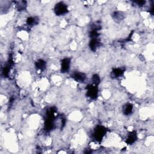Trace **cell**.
I'll return each mask as SVG.
<instances>
[{"instance_id": "cell-3", "label": "cell", "mask_w": 154, "mask_h": 154, "mask_svg": "<svg viewBox=\"0 0 154 154\" xmlns=\"http://www.w3.org/2000/svg\"><path fill=\"white\" fill-rule=\"evenodd\" d=\"M87 96L91 100H96L98 96V89L97 85L94 84L89 85L87 88Z\"/></svg>"}, {"instance_id": "cell-7", "label": "cell", "mask_w": 154, "mask_h": 154, "mask_svg": "<svg viewBox=\"0 0 154 154\" xmlns=\"http://www.w3.org/2000/svg\"><path fill=\"white\" fill-rule=\"evenodd\" d=\"M101 45V43L99 39L98 38H93L91 39L90 42L89 43V46L92 51H95L96 49L99 48Z\"/></svg>"}, {"instance_id": "cell-1", "label": "cell", "mask_w": 154, "mask_h": 154, "mask_svg": "<svg viewBox=\"0 0 154 154\" xmlns=\"http://www.w3.org/2000/svg\"><path fill=\"white\" fill-rule=\"evenodd\" d=\"M107 133V128L103 126L98 125L94 129L93 137L96 141H101Z\"/></svg>"}, {"instance_id": "cell-8", "label": "cell", "mask_w": 154, "mask_h": 154, "mask_svg": "<svg viewBox=\"0 0 154 154\" xmlns=\"http://www.w3.org/2000/svg\"><path fill=\"white\" fill-rule=\"evenodd\" d=\"M123 113L125 115H130L133 112V106L131 104L128 103L123 107Z\"/></svg>"}, {"instance_id": "cell-14", "label": "cell", "mask_w": 154, "mask_h": 154, "mask_svg": "<svg viewBox=\"0 0 154 154\" xmlns=\"http://www.w3.org/2000/svg\"><path fill=\"white\" fill-rule=\"evenodd\" d=\"M25 3H26L25 1L18 2V3L16 4L17 9H18V10H20V11L24 10V9H26V6H27V5Z\"/></svg>"}, {"instance_id": "cell-2", "label": "cell", "mask_w": 154, "mask_h": 154, "mask_svg": "<svg viewBox=\"0 0 154 154\" xmlns=\"http://www.w3.org/2000/svg\"><path fill=\"white\" fill-rule=\"evenodd\" d=\"M54 12L58 16L64 15L68 12V7L63 2H59L55 5Z\"/></svg>"}, {"instance_id": "cell-15", "label": "cell", "mask_w": 154, "mask_h": 154, "mask_svg": "<svg viewBox=\"0 0 154 154\" xmlns=\"http://www.w3.org/2000/svg\"><path fill=\"white\" fill-rule=\"evenodd\" d=\"M134 3L135 4H137V5H139V6H142L144 4H145L146 1H134Z\"/></svg>"}, {"instance_id": "cell-4", "label": "cell", "mask_w": 154, "mask_h": 154, "mask_svg": "<svg viewBox=\"0 0 154 154\" xmlns=\"http://www.w3.org/2000/svg\"><path fill=\"white\" fill-rule=\"evenodd\" d=\"M71 60L69 58H65L61 62V72L67 73L69 71Z\"/></svg>"}, {"instance_id": "cell-10", "label": "cell", "mask_w": 154, "mask_h": 154, "mask_svg": "<svg viewBox=\"0 0 154 154\" xmlns=\"http://www.w3.org/2000/svg\"><path fill=\"white\" fill-rule=\"evenodd\" d=\"M124 73V70L122 68H114L112 72V75L114 78L121 77Z\"/></svg>"}, {"instance_id": "cell-11", "label": "cell", "mask_w": 154, "mask_h": 154, "mask_svg": "<svg viewBox=\"0 0 154 154\" xmlns=\"http://www.w3.org/2000/svg\"><path fill=\"white\" fill-rule=\"evenodd\" d=\"M39 22V19L36 17H30L27 20V24L29 26H33L36 25Z\"/></svg>"}, {"instance_id": "cell-6", "label": "cell", "mask_w": 154, "mask_h": 154, "mask_svg": "<svg viewBox=\"0 0 154 154\" xmlns=\"http://www.w3.org/2000/svg\"><path fill=\"white\" fill-rule=\"evenodd\" d=\"M137 139V135L135 131H131L129 132L126 139V143L128 145H132L135 142Z\"/></svg>"}, {"instance_id": "cell-12", "label": "cell", "mask_w": 154, "mask_h": 154, "mask_svg": "<svg viewBox=\"0 0 154 154\" xmlns=\"http://www.w3.org/2000/svg\"><path fill=\"white\" fill-rule=\"evenodd\" d=\"M92 83H93V84L94 85H98V84H100V81H101V79L99 77V75H97V74H95L93 75V77H92Z\"/></svg>"}, {"instance_id": "cell-9", "label": "cell", "mask_w": 154, "mask_h": 154, "mask_svg": "<svg viewBox=\"0 0 154 154\" xmlns=\"http://www.w3.org/2000/svg\"><path fill=\"white\" fill-rule=\"evenodd\" d=\"M35 66L37 69L39 71H44L46 68V63L44 60H38L35 63Z\"/></svg>"}, {"instance_id": "cell-5", "label": "cell", "mask_w": 154, "mask_h": 154, "mask_svg": "<svg viewBox=\"0 0 154 154\" xmlns=\"http://www.w3.org/2000/svg\"><path fill=\"white\" fill-rule=\"evenodd\" d=\"M72 78L73 79L78 83H84L86 79V75L85 73L80 72H75L72 74Z\"/></svg>"}, {"instance_id": "cell-13", "label": "cell", "mask_w": 154, "mask_h": 154, "mask_svg": "<svg viewBox=\"0 0 154 154\" xmlns=\"http://www.w3.org/2000/svg\"><path fill=\"white\" fill-rule=\"evenodd\" d=\"M113 17L114 20L120 21L124 19V15L122 14V12H114L113 14Z\"/></svg>"}]
</instances>
